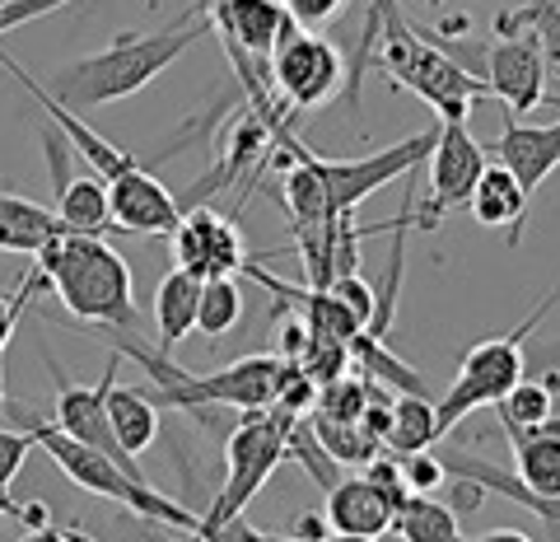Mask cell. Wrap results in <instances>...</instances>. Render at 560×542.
<instances>
[{
	"label": "cell",
	"mask_w": 560,
	"mask_h": 542,
	"mask_svg": "<svg viewBox=\"0 0 560 542\" xmlns=\"http://www.w3.org/2000/svg\"><path fill=\"white\" fill-rule=\"evenodd\" d=\"M285 459H300L308 477L318 482V492H323V496L341 482V463L323 449V440L313 435V422H308V416H294V422H290V430H285Z\"/></svg>",
	"instance_id": "cell-30"
},
{
	"label": "cell",
	"mask_w": 560,
	"mask_h": 542,
	"mask_svg": "<svg viewBox=\"0 0 560 542\" xmlns=\"http://www.w3.org/2000/svg\"><path fill=\"white\" fill-rule=\"evenodd\" d=\"M285 5V14L300 28H308V33H318V28H327L337 14L350 5V0H280Z\"/></svg>",
	"instance_id": "cell-34"
},
{
	"label": "cell",
	"mask_w": 560,
	"mask_h": 542,
	"mask_svg": "<svg viewBox=\"0 0 560 542\" xmlns=\"http://www.w3.org/2000/svg\"><path fill=\"white\" fill-rule=\"evenodd\" d=\"M51 374H57V407H51V426H57L61 435H70V440H80V445H90L98 453H108V459L117 468H127L131 477H145L140 463L117 445L113 422H108V389L117 383V351L108 360V374H103L98 383H70L57 370V365H51Z\"/></svg>",
	"instance_id": "cell-11"
},
{
	"label": "cell",
	"mask_w": 560,
	"mask_h": 542,
	"mask_svg": "<svg viewBox=\"0 0 560 542\" xmlns=\"http://www.w3.org/2000/svg\"><path fill=\"white\" fill-rule=\"evenodd\" d=\"M57 192V220L75 234H108L113 230V206H108V183L98 173H70L66 183L51 187Z\"/></svg>",
	"instance_id": "cell-21"
},
{
	"label": "cell",
	"mask_w": 560,
	"mask_h": 542,
	"mask_svg": "<svg viewBox=\"0 0 560 542\" xmlns=\"http://www.w3.org/2000/svg\"><path fill=\"white\" fill-rule=\"evenodd\" d=\"M197 300H201V276L173 267L160 290H154V327H160V351H173L187 332H197Z\"/></svg>",
	"instance_id": "cell-23"
},
{
	"label": "cell",
	"mask_w": 560,
	"mask_h": 542,
	"mask_svg": "<svg viewBox=\"0 0 560 542\" xmlns=\"http://www.w3.org/2000/svg\"><path fill=\"white\" fill-rule=\"evenodd\" d=\"M33 262H38L47 290L66 304L70 319L90 327H113V332L136 327L131 267L103 234L61 230L47 249L33 253Z\"/></svg>",
	"instance_id": "cell-2"
},
{
	"label": "cell",
	"mask_w": 560,
	"mask_h": 542,
	"mask_svg": "<svg viewBox=\"0 0 560 542\" xmlns=\"http://www.w3.org/2000/svg\"><path fill=\"white\" fill-rule=\"evenodd\" d=\"M210 33H220L224 47L243 51L248 61L267 66L271 51L294 20L280 0H210Z\"/></svg>",
	"instance_id": "cell-15"
},
{
	"label": "cell",
	"mask_w": 560,
	"mask_h": 542,
	"mask_svg": "<svg viewBox=\"0 0 560 542\" xmlns=\"http://www.w3.org/2000/svg\"><path fill=\"white\" fill-rule=\"evenodd\" d=\"M425 160H430V197L411 211V224L416 230H440V220L453 206H467L471 187H477L486 169V150L467 131V122H440V136H434Z\"/></svg>",
	"instance_id": "cell-10"
},
{
	"label": "cell",
	"mask_w": 560,
	"mask_h": 542,
	"mask_svg": "<svg viewBox=\"0 0 560 542\" xmlns=\"http://www.w3.org/2000/svg\"><path fill=\"white\" fill-rule=\"evenodd\" d=\"M401 477H407L411 486V496H430V492H440V486L448 482V472L440 463V453H430V449H416V453H401Z\"/></svg>",
	"instance_id": "cell-33"
},
{
	"label": "cell",
	"mask_w": 560,
	"mask_h": 542,
	"mask_svg": "<svg viewBox=\"0 0 560 542\" xmlns=\"http://www.w3.org/2000/svg\"><path fill=\"white\" fill-rule=\"evenodd\" d=\"M495 164H504L518 178V187L533 192L560 169V117L551 127H528L514 113H504V131L495 141Z\"/></svg>",
	"instance_id": "cell-16"
},
{
	"label": "cell",
	"mask_w": 560,
	"mask_h": 542,
	"mask_svg": "<svg viewBox=\"0 0 560 542\" xmlns=\"http://www.w3.org/2000/svg\"><path fill=\"white\" fill-rule=\"evenodd\" d=\"M43 286H47V281H43V272L33 267V272L24 276V286L14 290V295L0 290V327H5V323H20V319H24V309H28V300H33V295H38Z\"/></svg>",
	"instance_id": "cell-37"
},
{
	"label": "cell",
	"mask_w": 560,
	"mask_h": 542,
	"mask_svg": "<svg viewBox=\"0 0 560 542\" xmlns=\"http://www.w3.org/2000/svg\"><path fill=\"white\" fill-rule=\"evenodd\" d=\"M331 295H337V300L355 313L360 323H370L374 319V286L370 281H360V272H346V276H337V281L327 286Z\"/></svg>",
	"instance_id": "cell-35"
},
{
	"label": "cell",
	"mask_w": 560,
	"mask_h": 542,
	"mask_svg": "<svg viewBox=\"0 0 560 542\" xmlns=\"http://www.w3.org/2000/svg\"><path fill=\"white\" fill-rule=\"evenodd\" d=\"M224 538H234V542H300V538H290V533H261V529H248V523H230V529H220ZM318 542H378V538H350V533H327Z\"/></svg>",
	"instance_id": "cell-38"
},
{
	"label": "cell",
	"mask_w": 560,
	"mask_h": 542,
	"mask_svg": "<svg viewBox=\"0 0 560 542\" xmlns=\"http://www.w3.org/2000/svg\"><path fill=\"white\" fill-rule=\"evenodd\" d=\"M327 529L350 533V538H383L393 533V505L383 500V492L370 477H341L327 492Z\"/></svg>",
	"instance_id": "cell-18"
},
{
	"label": "cell",
	"mask_w": 560,
	"mask_h": 542,
	"mask_svg": "<svg viewBox=\"0 0 560 542\" xmlns=\"http://www.w3.org/2000/svg\"><path fill=\"white\" fill-rule=\"evenodd\" d=\"M243 319V290L234 276H210L201 281V300H197V332L210 342H220L224 332H234Z\"/></svg>",
	"instance_id": "cell-29"
},
{
	"label": "cell",
	"mask_w": 560,
	"mask_h": 542,
	"mask_svg": "<svg viewBox=\"0 0 560 542\" xmlns=\"http://www.w3.org/2000/svg\"><path fill=\"white\" fill-rule=\"evenodd\" d=\"M267 76H271V90L280 94V103H285L290 113H313L346 84V61L327 38L290 24L271 51Z\"/></svg>",
	"instance_id": "cell-8"
},
{
	"label": "cell",
	"mask_w": 560,
	"mask_h": 542,
	"mask_svg": "<svg viewBox=\"0 0 560 542\" xmlns=\"http://www.w3.org/2000/svg\"><path fill=\"white\" fill-rule=\"evenodd\" d=\"M14 327H20V323H5V327H0V356H5V346H10V337H14ZM0 422H5V389H0Z\"/></svg>",
	"instance_id": "cell-42"
},
{
	"label": "cell",
	"mask_w": 560,
	"mask_h": 542,
	"mask_svg": "<svg viewBox=\"0 0 560 542\" xmlns=\"http://www.w3.org/2000/svg\"><path fill=\"white\" fill-rule=\"evenodd\" d=\"M477 542H533V538L518 533V529H490V533H481Z\"/></svg>",
	"instance_id": "cell-41"
},
{
	"label": "cell",
	"mask_w": 560,
	"mask_h": 542,
	"mask_svg": "<svg viewBox=\"0 0 560 542\" xmlns=\"http://www.w3.org/2000/svg\"><path fill=\"white\" fill-rule=\"evenodd\" d=\"M374 61H378V71H388L397 90H411L416 99H425L444 122H467L471 103L490 99L486 80L467 76L458 61H448L440 47H430L420 38L397 0H388V10H383V33L374 43Z\"/></svg>",
	"instance_id": "cell-5"
},
{
	"label": "cell",
	"mask_w": 560,
	"mask_h": 542,
	"mask_svg": "<svg viewBox=\"0 0 560 542\" xmlns=\"http://www.w3.org/2000/svg\"><path fill=\"white\" fill-rule=\"evenodd\" d=\"M66 224L43 201H28L20 192H0V253H38L57 239Z\"/></svg>",
	"instance_id": "cell-20"
},
{
	"label": "cell",
	"mask_w": 560,
	"mask_h": 542,
	"mask_svg": "<svg viewBox=\"0 0 560 542\" xmlns=\"http://www.w3.org/2000/svg\"><path fill=\"white\" fill-rule=\"evenodd\" d=\"M117 356H131L145 365V374L154 379V402L178 412H206V407H234V412H261L271 407L285 379V356H243L224 370L191 374L183 365H173L168 351L160 346H140L131 337L117 342Z\"/></svg>",
	"instance_id": "cell-3"
},
{
	"label": "cell",
	"mask_w": 560,
	"mask_h": 542,
	"mask_svg": "<svg viewBox=\"0 0 560 542\" xmlns=\"http://www.w3.org/2000/svg\"><path fill=\"white\" fill-rule=\"evenodd\" d=\"M495 412H500L504 435H514V430H541L556 416V393L547 389V379H518L514 389L495 402Z\"/></svg>",
	"instance_id": "cell-28"
},
{
	"label": "cell",
	"mask_w": 560,
	"mask_h": 542,
	"mask_svg": "<svg viewBox=\"0 0 560 542\" xmlns=\"http://www.w3.org/2000/svg\"><path fill=\"white\" fill-rule=\"evenodd\" d=\"M495 33H533L551 61H560V0H518V5L495 14Z\"/></svg>",
	"instance_id": "cell-27"
},
{
	"label": "cell",
	"mask_w": 560,
	"mask_h": 542,
	"mask_svg": "<svg viewBox=\"0 0 560 542\" xmlns=\"http://www.w3.org/2000/svg\"><path fill=\"white\" fill-rule=\"evenodd\" d=\"M28 453H33V435L24 426L0 422V510H10V515H14L10 486H14V477H20V468H24Z\"/></svg>",
	"instance_id": "cell-32"
},
{
	"label": "cell",
	"mask_w": 560,
	"mask_h": 542,
	"mask_svg": "<svg viewBox=\"0 0 560 542\" xmlns=\"http://www.w3.org/2000/svg\"><path fill=\"white\" fill-rule=\"evenodd\" d=\"M331 529H327V519L323 515H300V523L290 529V538H300V542H318V538H327Z\"/></svg>",
	"instance_id": "cell-40"
},
{
	"label": "cell",
	"mask_w": 560,
	"mask_h": 542,
	"mask_svg": "<svg viewBox=\"0 0 560 542\" xmlns=\"http://www.w3.org/2000/svg\"><path fill=\"white\" fill-rule=\"evenodd\" d=\"M463 515L453 505L434 500V496H411L401 510L393 515V533L401 542H467L463 538Z\"/></svg>",
	"instance_id": "cell-25"
},
{
	"label": "cell",
	"mask_w": 560,
	"mask_h": 542,
	"mask_svg": "<svg viewBox=\"0 0 560 542\" xmlns=\"http://www.w3.org/2000/svg\"><path fill=\"white\" fill-rule=\"evenodd\" d=\"M560 300V286L541 300L528 319H523L514 332H504V337H486L477 342L471 351L463 356L458 365V379H453V389L444 393V402H434V422H440V435H448L453 426H463L477 407H495V402L514 389L523 379V337L547 319V309Z\"/></svg>",
	"instance_id": "cell-7"
},
{
	"label": "cell",
	"mask_w": 560,
	"mask_h": 542,
	"mask_svg": "<svg viewBox=\"0 0 560 542\" xmlns=\"http://www.w3.org/2000/svg\"><path fill=\"white\" fill-rule=\"evenodd\" d=\"M440 422H434V402L430 397H416V393H397L393 397V422L388 435H383V449H393L397 459L401 453H416V449H430L440 445Z\"/></svg>",
	"instance_id": "cell-26"
},
{
	"label": "cell",
	"mask_w": 560,
	"mask_h": 542,
	"mask_svg": "<svg viewBox=\"0 0 560 542\" xmlns=\"http://www.w3.org/2000/svg\"><path fill=\"white\" fill-rule=\"evenodd\" d=\"M430 5H448V0H430Z\"/></svg>",
	"instance_id": "cell-44"
},
{
	"label": "cell",
	"mask_w": 560,
	"mask_h": 542,
	"mask_svg": "<svg viewBox=\"0 0 560 542\" xmlns=\"http://www.w3.org/2000/svg\"><path fill=\"white\" fill-rule=\"evenodd\" d=\"M61 5H70V0H0V38L33 20H43L51 10H61Z\"/></svg>",
	"instance_id": "cell-36"
},
{
	"label": "cell",
	"mask_w": 560,
	"mask_h": 542,
	"mask_svg": "<svg viewBox=\"0 0 560 542\" xmlns=\"http://www.w3.org/2000/svg\"><path fill=\"white\" fill-rule=\"evenodd\" d=\"M20 542H94V538H84L75 529H57V523H38V529H28Z\"/></svg>",
	"instance_id": "cell-39"
},
{
	"label": "cell",
	"mask_w": 560,
	"mask_h": 542,
	"mask_svg": "<svg viewBox=\"0 0 560 542\" xmlns=\"http://www.w3.org/2000/svg\"><path fill=\"white\" fill-rule=\"evenodd\" d=\"M294 416L280 407H261V412H243L238 430L224 445V486L215 505L201 515L197 538H215L220 529H230L234 519H243V510L253 505V496L267 486L271 472L285 463V430Z\"/></svg>",
	"instance_id": "cell-6"
},
{
	"label": "cell",
	"mask_w": 560,
	"mask_h": 542,
	"mask_svg": "<svg viewBox=\"0 0 560 542\" xmlns=\"http://www.w3.org/2000/svg\"><path fill=\"white\" fill-rule=\"evenodd\" d=\"M5 412L20 416V426L33 435V449H43L47 459L66 472V482H75L80 492H90V496H98V500H113V505H121V510H131V515H140V519L168 523V529H178L183 538H191V533L201 529V515H191L187 505L160 496L145 477H131V472L117 468L108 453H98V449H90V445L70 440V435H61L51 422H38L33 412H24L20 402H5Z\"/></svg>",
	"instance_id": "cell-4"
},
{
	"label": "cell",
	"mask_w": 560,
	"mask_h": 542,
	"mask_svg": "<svg viewBox=\"0 0 560 542\" xmlns=\"http://www.w3.org/2000/svg\"><path fill=\"white\" fill-rule=\"evenodd\" d=\"M528 192L518 187V178L504 164H486L477 187H471V216H477V224H504L510 230V243L523 239V216H528Z\"/></svg>",
	"instance_id": "cell-19"
},
{
	"label": "cell",
	"mask_w": 560,
	"mask_h": 542,
	"mask_svg": "<svg viewBox=\"0 0 560 542\" xmlns=\"http://www.w3.org/2000/svg\"><path fill=\"white\" fill-rule=\"evenodd\" d=\"M313 422V435L323 440V449L331 453L337 463H370V459H378V440L370 430H364L360 422H327V416H308Z\"/></svg>",
	"instance_id": "cell-31"
},
{
	"label": "cell",
	"mask_w": 560,
	"mask_h": 542,
	"mask_svg": "<svg viewBox=\"0 0 560 542\" xmlns=\"http://www.w3.org/2000/svg\"><path fill=\"white\" fill-rule=\"evenodd\" d=\"M108 422H113V435L117 445L140 459L154 440H160V402H154L145 389H108Z\"/></svg>",
	"instance_id": "cell-24"
},
{
	"label": "cell",
	"mask_w": 560,
	"mask_h": 542,
	"mask_svg": "<svg viewBox=\"0 0 560 542\" xmlns=\"http://www.w3.org/2000/svg\"><path fill=\"white\" fill-rule=\"evenodd\" d=\"M108 206H113V230L140 239H168L173 224L183 220V201L145 164L108 183Z\"/></svg>",
	"instance_id": "cell-14"
},
{
	"label": "cell",
	"mask_w": 560,
	"mask_h": 542,
	"mask_svg": "<svg viewBox=\"0 0 560 542\" xmlns=\"http://www.w3.org/2000/svg\"><path fill=\"white\" fill-rule=\"evenodd\" d=\"M486 94L504 103V113H533L551 80V57L541 51L533 33H510V38L490 43L486 51Z\"/></svg>",
	"instance_id": "cell-13"
},
{
	"label": "cell",
	"mask_w": 560,
	"mask_h": 542,
	"mask_svg": "<svg viewBox=\"0 0 560 542\" xmlns=\"http://www.w3.org/2000/svg\"><path fill=\"white\" fill-rule=\"evenodd\" d=\"M434 136H440V127H425V131H416V136H407V141H397L388 150L364 154V160H327V154H318V150H308V160H313V169H318V178L327 187L331 211L350 216L370 192L388 187L397 178H411V173L425 164Z\"/></svg>",
	"instance_id": "cell-9"
},
{
	"label": "cell",
	"mask_w": 560,
	"mask_h": 542,
	"mask_svg": "<svg viewBox=\"0 0 560 542\" xmlns=\"http://www.w3.org/2000/svg\"><path fill=\"white\" fill-rule=\"evenodd\" d=\"M440 463H444V472L448 477H463V482H477L481 492H495V496H504V500H514V505H523L528 515H537L541 523L551 529V538L560 542V500H551V496H537V492H528L510 468H500V463H490V459H477V453H463V449H444L440 453Z\"/></svg>",
	"instance_id": "cell-17"
},
{
	"label": "cell",
	"mask_w": 560,
	"mask_h": 542,
	"mask_svg": "<svg viewBox=\"0 0 560 542\" xmlns=\"http://www.w3.org/2000/svg\"><path fill=\"white\" fill-rule=\"evenodd\" d=\"M168 239H173V262L183 272L201 276V281H210V276H238L243 262H248L238 224L230 216L210 211V206H187Z\"/></svg>",
	"instance_id": "cell-12"
},
{
	"label": "cell",
	"mask_w": 560,
	"mask_h": 542,
	"mask_svg": "<svg viewBox=\"0 0 560 542\" xmlns=\"http://www.w3.org/2000/svg\"><path fill=\"white\" fill-rule=\"evenodd\" d=\"M514 477L537 496L560 500V430L547 422L541 430H514Z\"/></svg>",
	"instance_id": "cell-22"
},
{
	"label": "cell",
	"mask_w": 560,
	"mask_h": 542,
	"mask_svg": "<svg viewBox=\"0 0 560 542\" xmlns=\"http://www.w3.org/2000/svg\"><path fill=\"white\" fill-rule=\"evenodd\" d=\"M210 33V14L201 10H183L168 28L154 33H121L103 51H90V57L61 66L47 80H38L43 90L70 113H90L103 108V103L131 99L145 84H154L178 57H187L191 47Z\"/></svg>",
	"instance_id": "cell-1"
},
{
	"label": "cell",
	"mask_w": 560,
	"mask_h": 542,
	"mask_svg": "<svg viewBox=\"0 0 560 542\" xmlns=\"http://www.w3.org/2000/svg\"><path fill=\"white\" fill-rule=\"evenodd\" d=\"M551 76H556V80H560V61H551Z\"/></svg>",
	"instance_id": "cell-43"
}]
</instances>
